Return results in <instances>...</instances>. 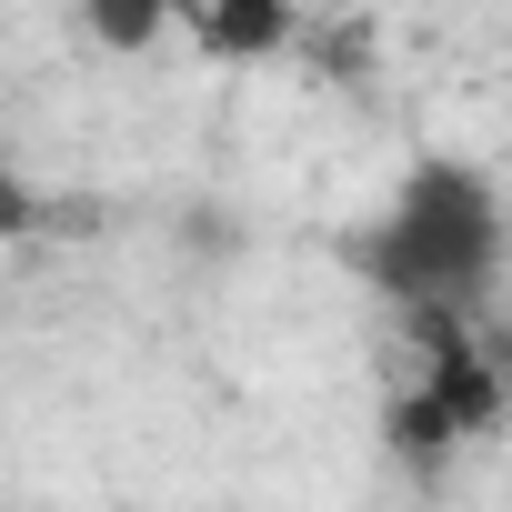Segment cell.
I'll return each mask as SVG.
<instances>
[{
	"instance_id": "6da1fadb",
	"label": "cell",
	"mask_w": 512,
	"mask_h": 512,
	"mask_svg": "<svg viewBox=\"0 0 512 512\" xmlns=\"http://www.w3.org/2000/svg\"><path fill=\"white\" fill-rule=\"evenodd\" d=\"M352 262L382 302L422 322H482L502 282V181L482 161H422L382 201V221L352 241Z\"/></svg>"
},
{
	"instance_id": "7a4b0ae2",
	"label": "cell",
	"mask_w": 512,
	"mask_h": 512,
	"mask_svg": "<svg viewBox=\"0 0 512 512\" xmlns=\"http://www.w3.org/2000/svg\"><path fill=\"white\" fill-rule=\"evenodd\" d=\"M292 0H201L191 11V41H201V61H272V51H292Z\"/></svg>"
},
{
	"instance_id": "3957f363",
	"label": "cell",
	"mask_w": 512,
	"mask_h": 512,
	"mask_svg": "<svg viewBox=\"0 0 512 512\" xmlns=\"http://www.w3.org/2000/svg\"><path fill=\"white\" fill-rule=\"evenodd\" d=\"M71 11H81V31L101 51H161L171 31H191L201 0H71Z\"/></svg>"
}]
</instances>
